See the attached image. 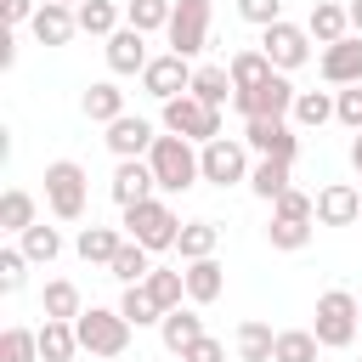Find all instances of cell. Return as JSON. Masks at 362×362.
I'll list each match as a JSON object with an SVG mask.
<instances>
[{"instance_id":"1","label":"cell","mask_w":362,"mask_h":362,"mask_svg":"<svg viewBox=\"0 0 362 362\" xmlns=\"http://www.w3.org/2000/svg\"><path fill=\"white\" fill-rule=\"evenodd\" d=\"M147 164H153V181H158V192H187L192 181H204V164H198V147L187 141V136H158L153 141V153H147Z\"/></svg>"},{"instance_id":"2","label":"cell","mask_w":362,"mask_h":362,"mask_svg":"<svg viewBox=\"0 0 362 362\" xmlns=\"http://www.w3.org/2000/svg\"><path fill=\"white\" fill-rule=\"evenodd\" d=\"M356 328H362V300L345 294V288H328V294L317 300V322H311L317 345H322V351H345V345L356 339Z\"/></svg>"},{"instance_id":"3","label":"cell","mask_w":362,"mask_h":362,"mask_svg":"<svg viewBox=\"0 0 362 362\" xmlns=\"http://www.w3.org/2000/svg\"><path fill=\"white\" fill-rule=\"evenodd\" d=\"M74 334H79V351H90V356H124L130 351V322H124V311L113 305H90V311H79L74 317Z\"/></svg>"},{"instance_id":"4","label":"cell","mask_w":362,"mask_h":362,"mask_svg":"<svg viewBox=\"0 0 362 362\" xmlns=\"http://www.w3.org/2000/svg\"><path fill=\"white\" fill-rule=\"evenodd\" d=\"M124 232H130V243H141L147 255H158V249H175L181 221H175V209L164 198H147V204L124 209Z\"/></svg>"},{"instance_id":"5","label":"cell","mask_w":362,"mask_h":362,"mask_svg":"<svg viewBox=\"0 0 362 362\" xmlns=\"http://www.w3.org/2000/svg\"><path fill=\"white\" fill-rule=\"evenodd\" d=\"M164 130H170V136H187L192 147H209V141L221 136V107H204V102L187 90V96L164 102Z\"/></svg>"},{"instance_id":"6","label":"cell","mask_w":362,"mask_h":362,"mask_svg":"<svg viewBox=\"0 0 362 362\" xmlns=\"http://www.w3.org/2000/svg\"><path fill=\"white\" fill-rule=\"evenodd\" d=\"M85 170L74 164V158H57V164H45V204H51V215L57 221H79L85 215Z\"/></svg>"},{"instance_id":"7","label":"cell","mask_w":362,"mask_h":362,"mask_svg":"<svg viewBox=\"0 0 362 362\" xmlns=\"http://www.w3.org/2000/svg\"><path fill=\"white\" fill-rule=\"evenodd\" d=\"M170 51L175 57H198L204 45H209V0H175V11H170Z\"/></svg>"},{"instance_id":"8","label":"cell","mask_w":362,"mask_h":362,"mask_svg":"<svg viewBox=\"0 0 362 362\" xmlns=\"http://www.w3.org/2000/svg\"><path fill=\"white\" fill-rule=\"evenodd\" d=\"M294 85H288V74H272L266 85H255V90H238L232 96V107L243 113V119H288L294 113Z\"/></svg>"},{"instance_id":"9","label":"cell","mask_w":362,"mask_h":362,"mask_svg":"<svg viewBox=\"0 0 362 362\" xmlns=\"http://www.w3.org/2000/svg\"><path fill=\"white\" fill-rule=\"evenodd\" d=\"M198 164H204V181H215V187H238V181H249V147L243 141H232V136H215L209 147H198Z\"/></svg>"},{"instance_id":"10","label":"cell","mask_w":362,"mask_h":362,"mask_svg":"<svg viewBox=\"0 0 362 362\" xmlns=\"http://www.w3.org/2000/svg\"><path fill=\"white\" fill-rule=\"evenodd\" d=\"M260 51L272 57V68H277V74H294V68H305V62H311V34H305L300 23H288V17H283V23H272V28L260 34Z\"/></svg>"},{"instance_id":"11","label":"cell","mask_w":362,"mask_h":362,"mask_svg":"<svg viewBox=\"0 0 362 362\" xmlns=\"http://www.w3.org/2000/svg\"><path fill=\"white\" fill-rule=\"evenodd\" d=\"M243 147L260 153V158H283V164H294L300 136H294L288 119H243Z\"/></svg>"},{"instance_id":"12","label":"cell","mask_w":362,"mask_h":362,"mask_svg":"<svg viewBox=\"0 0 362 362\" xmlns=\"http://www.w3.org/2000/svg\"><path fill=\"white\" fill-rule=\"evenodd\" d=\"M192 62L187 57H175V51H164V57H153L147 62V74H141V90L147 96H158V102H175V96H187L192 90Z\"/></svg>"},{"instance_id":"13","label":"cell","mask_w":362,"mask_h":362,"mask_svg":"<svg viewBox=\"0 0 362 362\" xmlns=\"http://www.w3.org/2000/svg\"><path fill=\"white\" fill-rule=\"evenodd\" d=\"M153 164L147 158H119V170H113V181H107V192H113V204L119 209H136V204H147L153 198Z\"/></svg>"},{"instance_id":"14","label":"cell","mask_w":362,"mask_h":362,"mask_svg":"<svg viewBox=\"0 0 362 362\" xmlns=\"http://www.w3.org/2000/svg\"><path fill=\"white\" fill-rule=\"evenodd\" d=\"M102 141H107V153H113V158H147L158 136H153V124H147V119L124 113V119H113V124H107V136H102Z\"/></svg>"},{"instance_id":"15","label":"cell","mask_w":362,"mask_h":362,"mask_svg":"<svg viewBox=\"0 0 362 362\" xmlns=\"http://www.w3.org/2000/svg\"><path fill=\"white\" fill-rule=\"evenodd\" d=\"M362 215V192L351 181H328L317 192V226H351Z\"/></svg>"},{"instance_id":"16","label":"cell","mask_w":362,"mask_h":362,"mask_svg":"<svg viewBox=\"0 0 362 362\" xmlns=\"http://www.w3.org/2000/svg\"><path fill=\"white\" fill-rule=\"evenodd\" d=\"M317 68L328 85H362V34H345L339 45H328Z\"/></svg>"},{"instance_id":"17","label":"cell","mask_w":362,"mask_h":362,"mask_svg":"<svg viewBox=\"0 0 362 362\" xmlns=\"http://www.w3.org/2000/svg\"><path fill=\"white\" fill-rule=\"evenodd\" d=\"M34 40L40 45H68L74 34H79V17H74V6H57V0H45L40 11H34Z\"/></svg>"},{"instance_id":"18","label":"cell","mask_w":362,"mask_h":362,"mask_svg":"<svg viewBox=\"0 0 362 362\" xmlns=\"http://www.w3.org/2000/svg\"><path fill=\"white\" fill-rule=\"evenodd\" d=\"M147 62H153V57H147V34H136V28L124 23V28L107 40V68H113V74H147Z\"/></svg>"},{"instance_id":"19","label":"cell","mask_w":362,"mask_h":362,"mask_svg":"<svg viewBox=\"0 0 362 362\" xmlns=\"http://www.w3.org/2000/svg\"><path fill=\"white\" fill-rule=\"evenodd\" d=\"M158 339H164V351H187V345H198L204 339V317L192 311V305H175V311H164V322H158Z\"/></svg>"},{"instance_id":"20","label":"cell","mask_w":362,"mask_h":362,"mask_svg":"<svg viewBox=\"0 0 362 362\" xmlns=\"http://www.w3.org/2000/svg\"><path fill=\"white\" fill-rule=\"evenodd\" d=\"M345 28H351V11H345V6H334V0H317V6H311V17H305V34H311L322 51H328V45H339V40H345Z\"/></svg>"},{"instance_id":"21","label":"cell","mask_w":362,"mask_h":362,"mask_svg":"<svg viewBox=\"0 0 362 362\" xmlns=\"http://www.w3.org/2000/svg\"><path fill=\"white\" fill-rule=\"evenodd\" d=\"M226 294V266L209 255V260H192L187 266V300L192 305H209V300H221Z\"/></svg>"},{"instance_id":"22","label":"cell","mask_w":362,"mask_h":362,"mask_svg":"<svg viewBox=\"0 0 362 362\" xmlns=\"http://www.w3.org/2000/svg\"><path fill=\"white\" fill-rule=\"evenodd\" d=\"M226 74H232V85H238V90H255V85H266L277 68H272V57H266L260 45H249V51H232Z\"/></svg>"},{"instance_id":"23","label":"cell","mask_w":362,"mask_h":362,"mask_svg":"<svg viewBox=\"0 0 362 362\" xmlns=\"http://www.w3.org/2000/svg\"><path fill=\"white\" fill-rule=\"evenodd\" d=\"M79 107H85V119H96V124H113V119H124V90H119L113 79H102V85H90V90L79 96Z\"/></svg>"},{"instance_id":"24","label":"cell","mask_w":362,"mask_h":362,"mask_svg":"<svg viewBox=\"0 0 362 362\" xmlns=\"http://www.w3.org/2000/svg\"><path fill=\"white\" fill-rule=\"evenodd\" d=\"M288 170L294 164H283V158H255V170H249V187H255V198H266V204H277L294 181H288Z\"/></svg>"},{"instance_id":"25","label":"cell","mask_w":362,"mask_h":362,"mask_svg":"<svg viewBox=\"0 0 362 362\" xmlns=\"http://www.w3.org/2000/svg\"><path fill=\"white\" fill-rule=\"evenodd\" d=\"M74 249H79V260H85V266H113V255L124 249V238H119L113 226H85Z\"/></svg>"},{"instance_id":"26","label":"cell","mask_w":362,"mask_h":362,"mask_svg":"<svg viewBox=\"0 0 362 362\" xmlns=\"http://www.w3.org/2000/svg\"><path fill=\"white\" fill-rule=\"evenodd\" d=\"M74 351H79V334H74V322H57V317H45V322H40V362H74Z\"/></svg>"},{"instance_id":"27","label":"cell","mask_w":362,"mask_h":362,"mask_svg":"<svg viewBox=\"0 0 362 362\" xmlns=\"http://www.w3.org/2000/svg\"><path fill=\"white\" fill-rule=\"evenodd\" d=\"M192 96H198L204 107H226V102L238 96V85H232V74H226V68H215V62H209V68H198V74H192Z\"/></svg>"},{"instance_id":"28","label":"cell","mask_w":362,"mask_h":362,"mask_svg":"<svg viewBox=\"0 0 362 362\" xmlns=\"http://www.w3.org/2000/svg\"><path fill=\"white\" fill-rule=\"evenodd\" d=\"M215 243H221V226L215 221H187L181 226V238H175V249H181V260L192 266V260H209L215 255Z\"/></svg>"},{"instance_id":"29","label":"cell","mask_w":362,"mask_h":362,"mask_svg":"<svg viewBox=\"0 0 362 362\" xmlns=\"http://www.w3.org/2000/svg\"><path fill=\"white\" fill-rule=\"evenodd\" d=\"M17 249H23L34 266H51V260L62 255V232H57V226H45V221H34V226L17 238Z\"/></svg>"},{"instance_id":"30","label":"cell","mask_w":362,"mask_h":362,"mask_svg":"<svg viewBox=\"0 0 362 362\" xmlns=\"http://www.w3.org/2000/svg\"><path fill=\"white\" fill-rule=\"evenodd\" d=\"M107 272H113L124 288H136V283H147V277H153V255H147L141 243H130V238H124V249L113 255V266H107Z\"/></svg>"},{"instance_id":"31","label":"cell","mask_w":362,"mask_h":362,"mask_svg":"<svg viewBox=\"0 0 362 362\" xmlns=\"http://www.w3.org/2000/svg\"><path fill=\"white\" fill-rule=\"evenodd\" d=\"M74 17H79V34H96V40L119 34V6L113 0H85V6H74Z\"/></svg>"},{"instance_id":"32","label":"cell","mask_w":362,"mask_h":362,"mask_svg":"<svg viewBox=\"0 0 362 362\" xmlns=\"http://www.w3.org/2000/svg\"><path fill=\"white\" fill-rule=\"evenodd\" d=\"M40 311H45V317H57V322H74L85 305H79V288H74L68 277H57V283H45V294H40Z\"/></svg>"},{"instance_id":"33","label":"cell","mask_w":362,"mask_h":362,"mask_svg":"<svg viewBox=\"0 0 362 362\" xmlns=\"http://www.w3.org/2000/svg\"><path fill=\"white\" fill-rule=\"evenodd\" d=\"M288 119H294V124H305V130H322V124L334 119V96H328V90H300Z\"/></svg>"},{"instance_id":"34","label":"cell","mask_w":362,"mask_h":362,"mask_svg":"<svg viewBox=\"0 0 362 362\" xmlns=\"http://www.w3.org/2000/svg\"><path fill=\"white\" fill-rule=\"evenodd\" d=\"M141 288H147V294H153V300H158L164 311H175V305L187 300V272H170V266H153V277H147Z\"/></svg>"},{"instance_id":"35","label":"cell","mask_w":362,"mask_h":362,"mask_svg":"<svg viewBox=\"0 0 362 362\" xmlns=\"http://www.w3.org/2000/svg\"><path fill=\"white\" fill-rule=\"evenodd\" d=\"M119 311H124V322H130V328H153V322H164V305H158L141 283H136V288H124Z\"/></svg>"},{"instance_id":"36","label":"cell","mask_w":362,"mask_h":362,"mask_svg":"<svg viewBox=\"0 0 362 362\" xmlns=\"http://www.w3.org/2000/svg\"><path fill=\"white\" fill-rule=\"evenodd\" d=\"M272 351H277V334L249 317V322L238 328V356H243V362H272Z\"/></svg>"},{"instance_id":"37","label":"cell","mask_w":362,"mask_h":362,"mask_svg":"<svg viewBox=\"0 0 362 362\" xmlns=\"http://www.w3.org/2000/svg\"><path fill=\"white\" fill-rule=\"evenodd\" d=\"M170 11H175V0H130L124 6V23L136 34H153V28H170Z\"/></svg>"},{"instance_id":"38","label":"cell","mask_w":362,"mask_h":362,"mask_svg":"<svg viewBox=\"0 0 362 362\" xmlns=\"http://www.w3.org/2000/svg\"><path fill=\"white\" fill-rule=\"evenodd\" d=\"M317 334L311 328H283L277 334V351H272V362H317Z\"/></svg>"},{"instance_id":"39","label":"cell","mask_w":362,"mask_h":362,"mask_svg":"<svg viewBox=\"0 0 362 362\" xmlns=\"http://www.w3.org/2000/svg\"><path fill=\"white\" fill-rule=\"evenodd\" d=\"M0 226L17 232V238L34 226V198H28L23 187H6V198H0Z\"/></svg>"},{"instance_id":"40","label":"cell","mask_w":362,"mask_h":362,"mask_svg":"<svg viewBox=\"0 0 362 362\" xmlns=\"http://www.w3.org/2000/svg\"><path fill=\"white\" fill-rule=\"evenodd\" d=\"M0 362H40V328H6L0 334Z\"/></svg>"},{"instance_id":"41","label":"cell","mask_w":362,"mask_h":362,"mask_svg":"<svg viewBox=\"0 0 362 362\" xmlns=\"http://www.w3.org/2000/svg\"><path fill=\"white\" fill-rule=\"evenodd\" d=\"M266 243H272V249H283V255H294V249H305V243H311V221H277V215H272Z\"/></svg>"},{"instance_id":"42","label":"cell","mask_w":362,"mask_h":362,"mask_svg":"<svg viewBox=\"0 0 362 362\" xmlns=\"http://www.w3.org/2000/svg\"><path fill=\"white\" fill-rule=\"evenodd\" d=\"M28 266H34V260H28L23 249H0V294H17V288L28 283Z\"/></svg>"},{"instance_id":"43","label":"cell","mask_w":362,"mask_h":362,"mask_svg":"<svg viewBox=\"0 0 362 362\" xmlns=\"http://www.w3.org/2000/svg\"><path fill=\"white\" fill-rule=\"evenodd\" d=\"M272 215H277V221H317V198H305L300 187H288V192L272 204Z\"/></svg>"},{"instance_id":"44","label":"cell","mask_w":362,"mask_h":362,"mask_svg":"<svg viewBox=\"0 0 362 362\" xmlns=\"http://www.w3.org/2000/svg\"><path fill=\"white\" fill-rule=\"evenodd\" d=\"M334 119H339L345 130H356V136H362V85H345V90L334 96Z\"/></svg>"},{"instance_id":"45","label":"cell","mask_w":362,"mask_h":362,"mask_svg":"<svg viewBox=\"0 0 362 362\" xmlns=\"http://www.w3.org/2000/svg\"><path fill=\"white\" fill-rule=\"evenodd\" d=\"M238 17L255 28H272V23H283V0H238Z\"/></svg>"},{"instance_id":"46","label":"cell","mask_w":362,"mask_h":362,"mask_svg":"<svg viewBox=\"0 0 362 362\" xmlns=\"http://www.w3.org/2000/svg\"><path fill=\"white\" fill-rule=\"evenodd\" d=\"M181 362H226V345H221V339H209V334H204V339H198V345H187V351H181Z\"/></svg>"},{"instance_id":"47","label":"cell","mask_w":362,"mask_h":362,"mask_svg":"<svg viewBox=\"0 0 362 362\" xmlns=\"http://www.w3.org/2000/svg\"><path fill=\"white\" fill-rule=\"evenodd\" d=\"M0 11H6V23L17 28V23H34V11H40V6H34V0H0Z\"/></svg>"},{"instance_id":"48","label":"cell","mask_w":362,"mask_h":362,"mask_svg":"<svg viewBox=\"0 0 362 362\" xmlns=\"http://www.w3.org/2000/svg\"><path fill=\"white\" fill-rule=\"evenodd\" d=\"M11 62H17V40L6 34V40H0V68H11Z\"/></svg>"},{"instance_id":"49","label":"cell","mask_w":362,"mask_h":362,"mask_svg":"<svg viewBox=\"0 0 362 362\" xmlns=\"http://www.w3.org/2000/svg\"><path fill=\"white\" fill-rule=\"evenodd\" d=\"M345 11H351V28H356V34H362V0H351V6H345Z\"/></svg>"},{"instance_id":"50","label":"cell","mask_w":362,"mask_h":362,"mask_svg":"<svg viewBox=\"0 0 362 362\" xmlns=\"http://www.w3.org/2000/svg\"><path fill=\"white\" fill-rule=\"evenodd\" d=\"M351 170H356V175H362V136H356V141H351Z\"/></svg>"},{"instance_id":"51","label":"cell","mask_w":362,"mask_h":362,"mask_svg":"<svg viewBox=\"0 0 362 362\" xmlns=\"http://www.w3.org/2000/svg\"><path fill=\"white\" fill-rule=\"evenodd\" d=\"M57 6H85V0H57Z\"/></svg>"}]
</instances>
